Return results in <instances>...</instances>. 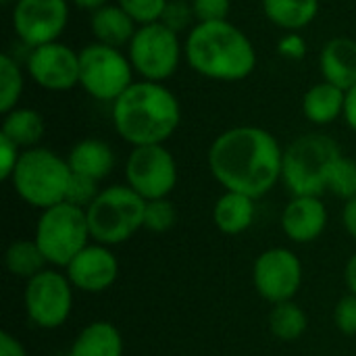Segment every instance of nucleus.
<instances>
[{
    "instance_id": "obj_1",
    "label": "nucleus",
    "mask_w": 356,
    "mask_h": 356,
    "mask_svg": "<svg viewBox=\"0 0 356 356\" xmlns=\"http://www.w3.org/2000/svg\"><path fill=\"white\" fill-rule=\"evenodd\" d=\"M284 150L273 134L257 125L223 131L209 148V169L225 192L261 198L282 179Z\"/></svg>"
},
{
    "instance_id": "obj_2",
    "label": "nucleus",
    "mask_w": 356,
    "mask_h": 356,
    "mask_svg": "<svg viewBox=\"0 0 356 356\" xmlns=\"http://www.w3.org/2000/svg\"><path fill=\"white\" fill-rule=\"evenodd\" d=\"M179 100L159 81H134L113 102L115 129L134 148L165 144L179 127Z\"/></svg>"
},
{
    "instance_id": "obj_3",
    "label": "nucleus",
    "mask_w": 356,
    "mask_h": 356,
    "mask_svg": "<svg viewBox=\"0 0 356 356\" xmlns=\"http://www.w3.org/2000/svg\"><path fill=\"white\" fill-rule=\"evenodd\" d=\"M184 52L196 73L217 81H242L257 67L250 38L227 19L192 27Z\"/></svg>"
},
{
    "instance_id": "obj_4",
    "label": "nucleus",
    "mask_w": 356,
    "mask_h": 356,
    "mask_svg": "<svg viewBox=\"0 0 356 356\" xmlns=\"http://www.w3.org/2000/svg\"><path fill=\"white\" fill-rule=\"evenodd\" d=\"M71 177L73 171L67 159L48 148L35 146L21 152L10 184L23 202L44 211L65 202Z\"/></svg>"
},
{
    "instance_id": "obj_5",
    "label": "nucleus",
    "mask_w": 356,
    "mask_h": 356,
    "mask_svg": "<svg viewBox=\"0 0 356 356\" xmlns=\"http://www.w3.org/2000/svg\"><path fill=\"white\" fill-rule=\"evenodd\" d=\"M342 156L340 146L325 134L296 138L284 150L282 179L292 196H321L327 192L332 165Z\"/></svg>"
},
{
    "instance_id": "obj_6",
    "label": "nucleus",
    "mask_w": 356,
    "mask_h": 356,
    "mask_svg": "<svg viewBox=\"0 0 356 356\" xmlns=\"http://www.w3.org/2000/svg\"><path fill=\"white\" fill-rule=\"evenodd\" d=\"M144 211L146 200L127 184L104 188L86 211L92 240L104 246L127 242L136 232L144 229Z\"/></svg>"
},
{
    "instance_id": "obj_7",
    "label": "nucleus",
    "mask_w": 356,
    "mask_h": 356,
    "mask_svg": "<svg viewBox=\"0 0 356 356\" xmlns=\"http://www.w3.org/2000/svg\"><path fill=\"white\" fill-rule=\"evenodd\" d=\"M33 240L44 252L48 265L67 267L92 240L86 211L69 202L44 209Z\"/></svg>"
},
{
    "instance_id": "obj_8",
    "label": "nucleus",
    "mask_w": 356,
    "mask_h": 356,
    "mask_svg": "<svg viewBox=\"0 0 356 356\" xmlns=\"http://www.w3.org/2000/svg\"><path fill=\"white\" fill-rule=\"evenodd\" d=\"M134 83V65L119 48L90 44L79 52V86L96 100L115 102Z\"/></svg>"
},
{
    "instance_id": "obj_9",
    "label": "nucleus",
    "mask_w": 356,
    "mask_h": 356,
    "mask_svg": "<svg viewBox=\"0 0 356 356\" xmlns=\"http://www.w3.org/2000/svg\"><path fill=\"white\" fill-rule=\"evenodd\" d=\"M127 56L136 73H140L146 81L161 83L169 79L179 67L181 60L179 33L161 21L150 25H140L127 46Z\"/></svg>"
},
{
    "instance_id": "obj_10",
    "label": "nucleus",
    "mask_w": 356,
    "mask_h": 356,
    "mask_svg": "<svg viewBox=\"0 0 356 356\" xmlns=\"http://www.w3.org/2000/svg\"><path fill=\"white\" fill-rule=\"evenodd\" d=\"M73 290L67 273L56 269H44L27 280L23 305L29 323L40 330H58L65 325L73 309Z\"/></svg>"
},
{
    "instance_id": "obj_11",
    "label": "nucleus",
    "mask_w": 356,
    "mask_h": 356,
    "mask_svg": "<svg viewBox=\"0 0 356 356\" xmlns=\"http://www.w3.org/2000/svg\"><path fill=\"white\" fill-rule=\"evenodd\" d=\"M125 181L146 202L167 198L177 184V163L163 144L136 146L125 161Z\"/></svg>"
},
{
    "instance_id": "obj_12",
    "label": "nucleus",
    "mask_w": 356,
    "mask_h": 356,
    "mask_svg": "<svg viewBox=\"0 0 356 356\" xmlns=\"http://www.w3.org/2000/svg\"><path fill=\"white\" fill-rule=\"evenodd\" d=\"M252 284L263 300L271 305L288 302L302 286V263L290 248H269L254 261Z\"/></svg>"
},
{
    "instance_id": "obj_13",
    "label": "nucleus",
    "mask_w": 356,
    "mask_h": 356,
    "mask_svg": "<svg viewBox=\"0 0 356 356\" xmlns=\"http://www.w3.org/2000/svg\"><path fill=\"white\" fill-rule=\"evenodd\" d=\"M67 23V0H17L13 6V29L29 48L56 42Z\"/></svg>"
},
{
    "instance_id": "obj_14",
    "label": "nucleus",
    "mask_w": 356,
    "mask_h": 356,
    "mask_svg": "<svg viewBox=\"0 0 356 356\" xmlns=\"http://www.w3.org/2000/svg\"><path fill=\"white\" fill-rule=\"evenodd\" d=\"M27 71L44 90H71L79 83V52L60 42L31 48L27 56Z\"/></svg>"
},
{
    "instance_id": "obj_15",
    "label": "nucleus",
    "mask_w": 356,
    "mask_h": 356,
    "mask_svg": "<svg viewBox=\"0 0 356 356\" xmlns=\"http://www.w3.org/2000/svg\"><path fill=\"white\" fill-rule=\"evenodd\" d=\"M65 273L75 290L86 294H100L108 290L119 277V261L111 246L88 244L67 267Z\"/></svg>"
},
{
    "instance_id": "obj_16",
    "label": "nucleus",
    "mask_w": 356,
    "mask_h": 356,
    "mask_svg": "<svg viewBox=\"0 0 356 356\" xmlns=\"http://www.w3.org/2000/svg\"><path fill=\"white\" fill-rule=\"evenodd\" d=\"M327 207L321 196H294L282 215L284 234L296 244L315 242L327 227Z\"/></svg>"
},
{
    "instance_id": "obj_17",
    "label": "nucleus",
    "mask_w": 356,
    "mask_h": 356,
    "mask_svg": "<svg viewBox=\"0 0 356 356\" xmlns=\"http://www.w3.org/2000/svg\"><path fill=\"white\" fill-rule=\"evenodd\" d=\"M321 73L323 79L350 90L356 86V42L350 38H334L321 50Z\"/></svg>"
},
{
    "instance_id": "obj_18",
    "label": "nucleus",
    "mask_w": 356,
    "mask_h": 356,
    "mask_svg": "<svg viewBox=\"0 0 356 356\" xmlns=\"http://www.w3.org/2000/svg\"><path fill=\"white\" fill-rule=\"evenodd\" d=\"M67 163L75 175H83V177L102 181L115 169V152L106 142L88 138V140L77 142L71 148Z\"/></svg>"
},
{
    "instance_id": "obj_19",
    "label": "nucleus",
    "mask_w": 356,
    "mask_h": 356,
    "mask_svg": "<svg viewBox=\"0 0 356 356\" xmlns=\"http://www.w3.org/2000/svg\"><path fill=\"white\" fill-rule=\"evenodd\" d=\"M67 356H123L121 332L108 321H92L75 336Z\"/></svg>"
},
{
    "instance_id": "obj_20",
    "label": "nucleus",
    "mask_w": 356,
    "mask_h": 356,
    "mask_svg": "<svg viewBox=\"0 0 356 356\" xmlns=\"http://www.w3.org/2000/svg\"><path fill=\"white\" fill-rule=\"evenodd\" d=\"M254 198L240 192H225L213 207V223L225 236H240L254 221Z\"/></svg>"
},
{
    "instance_id": "obj_21",
    "label": "nucleus",
    "mask_w": 356,
    "mask_h": 356,
    "mask_svg": "<svg viewBox=\"0 0 356 356\" xmlns=\"http://www.w3.org/2000/svg\"><path fill=\"white\" fill-rule=\"evenodd\" d=\"M92 25V33L100 44L113 46V48H121V46H129L131 38L136 35V21L119 6V4H106L100 6L98 10L92 13L90 19Z\"/></svg>"
},
{
    "instance_id": "obj_22",
    "label": "nucleus",
    "mask_w": 356,
    "mask_h": 356,
    "mask_svg": "<svg viewBox=\"0 0 356 356\" xmlns=\"http://www.w3.org/2000/svg\"><path fill=\"white\" fill-rule=\"evenodd\" d=\"M344 104H346V90L330 81H321L315 83L305 94L302 113L315 125H330L340 115H344Z\"/></svg>"
},
{
    "instance_id": "obj_23",
    "label": "nucleus",
    "mask_w": 356,
    "mask_h": 356,
    "mask_svg": "<svg viewBox=\"0 0 356 356\" xmlns=\"http://www.w3.org/2000/svg\"><path fill=\"white\" fill-rule=\"evenodd\" d=\"M263 10L273 25L286 31H298L315 21L319 0H263Z\"/></svg>"
},
{
    "instance_id": "obj_24",
    "label": "nucleus",
    "mask_w": 356,
    "mask_h": 356,
    "mask_svg": "<svg viewBox=\"0 0 356 356\" xmlns=\"http://www.w3.org/2000/svg\"><path fill=\"white\" fill-rule=\"evenodd\" d=\"M44 119L33 108H15L4 115L0 134L13 140L19 148H35L44 136Z\"/></svg>"
},
{
    "instance_id": "obj_25",
    "label": "nucleus",
    "mask_w": 356,
    "mask_h": 356,
    "mask_svg": "<svg viewBox=\"0 0 356 356\" xmlns=\"http://www.w3.org/2000/svg\"><path fill=\"white\" fill-rule=\"evenodd\" d=\"M4 265L10 275L25 282L48 269V261L35 240H15L4 252Z\"/></svg>"
},
{
    "instance_id": "obj_26",
    "label": "nucleus",
    "mask_w": 356,
    "mask_h": 356,
    "mask_svg": "<svg viewBox=\"0 0 356 356\" xmlns=\"http://www.w3.org/2000/svg\"><path fill=\"white\" fill-rule=\"evenodd\" d=\"M307 327H309L307 313L294 300L273 305L269 313V330L277 340L296 342L305 336Z\"/></svg>"
},
{
    "instance_id": "obj_27",
    "label": "nucleus",
    "mask_w": 356,
    "mask_h": 356,
    "mask_svg": "<svg viewBox=\"0 0 356 356\" xmlns=\"http://www.w3.org/2000/svg\"><path fill=\"white\" fill-rule=\"evenodd\" d=\"M23 92V73L17 60L8 54L0 56V113L6 115L17 108Z\"/></svg>"
},
{
    "instance_id": "obj_28",
    "label": "nucleus",
    "mask_w": 356,
    "mask_h": 356,
    "mask_svg": "<svg viewBox=\"0 0 356 356\" xmlns=\"http://www.w3.org/2000/svg\"><path fill=\"white\" fill-rule=\"evenodd\" d=\"M327 190L334 192L342 200H355L356 198V161L348 156H340L330 171L327 177Z\"/></svg>"
},
{
    "instance_id": "obj_29",
    "label": "nucleus",
    "mask_w": 356,
    "mask_h": 356,
    "mask_svg": "<svg viewBox=\"0 0 356 356\" xmlns=\"http://www.w3.org/2000/svg\"><path fill=\"white\" fill-rule=\"evenodd\" d=\"M175 223H177V211H175V204L169 198L146 202L144 229H148L152 234H165V232L173 229Z\"/></svg>"
},
{
    "instance_id": "obj_30",
    "label": "nucleus",
    "mask_w": 356,
    "mask_h": 356,
    "mask_svg": "<svg viewBox=\"0 0 356 356\" xmlns=\"http://www.w3.org/2000/svg\"><path fill=\"white\" fill-rule=\"evenodd\" d=\"M117 4L138 25H150V23H159L163 19V13H165L169 0H117Z\"/></svg>"
},
{
    "instance_id": "obj_31",
    "label": "nucleus",
    "mask_w": 356,
    "mask_h": 356,
    "mask_svg": "<svg viewBox=\"0 0 356 356\" xmlns=\"http://www.w3.org/2000/svg\"><path fill=\"white\" fill-rule=\"evenodd\" d=\"M102 190H98V181L92 179V177H83V175H75L71 177V184H69V190H67V198L65 202L73 204V207H79L83 211L90 209V204L98 198Z\"/></svg>"
},
{
    "instance_id": "obj_32",
    "label": "nucleus",
    "mask_w": 356,
    "mask_h": 356,
    "mask_svg": "<svg viewBox=\"0 0 356 356\" xmlns=\"http://www.w3.org/2000/svg\"><path fill=\"white\" fill-rule=\"evenodd\" d=\"M334 325L344 336H356V294H346L334 309Z\"/></svg>"
},
{
    "instance_id": "obj_33",
    "label": "nucleus",
    "mask_w": 356,
    "mask_h": 356,
    "mask_svg": "<svg viewBox=\"0 0 356 356\" xmlns=\"http://www.w3.org/2000/svg\"><path fill=\"white\" fill-rule=\"evenodd\" d=\"M192 10L198 23L225 21L232 10V0H192Z\"/></svg>"
},
{
    "instance_id": "obj_34",
    "label": "nucleus",
    "mask_w": 356,
    "mask_h": 356,
    "mask_svg": "<svg viewBox=\"0 0 356 356\" xmlns=\"http://www.w3.org/2000/svg\"><path fill=\"white\" fill-rule=\"evenodd\" d=\"M196 19L194 17V10H192V4L184 2V0H169L165 13H163V19L161 23H165L167 27H171L173 31H181L190 25V21Z\"/></svg>"
},
{
    "instance_id": "obj_35",
    "label": "nucleus",
    "mask_w": 356,
    "mask_h": 356,
    "mask_svg": "<svg viewBox=\"0 0 356 356\" xmlns=\"http://www.w3.org/2000/svg\"><path fill=\"white\" fill-rule=\"evenodd\" d=\"M19 159H21V148L13 140L0 134V177L4 181H10Z\"/></svg>"
},
{
    "instance_id": "obj_36",
    "label": "nucleus",
    "mask_w": 356,
    "mask_h": 356,
    "mask_svg": "<svg viewBox=\"0 0 356 356\" xmlns=\"http://www.w3.org/2000/svg\"><path fill=\"white\" fill-rule=\"evenodd\" d=\"M277 52L286 58H292V60H298L307 54V42L300 33L296 31H290L286 33L280 42H277Z\"/></svg>"
},
{
    "instance_id": "obj_37",
    "label": "nucleus",
    "mask_w": 356,
    "mask_h": 356,
    "mask_svg": "<svg viewBox=\"0 0 356 356\" xmlns=\"http://www.w3.org/2000/svg\"><path fill=\"white\" fill-rule=\"evenodd\" d=\"M0 356H27V350L15 336H10L8 332H2L0 334Z\"/></svg>"
},
{
    "instance_id": "obj_38",
    "label": "nucleus",
    "mask_w": 356,
    "mask_h": 356,
    "mask_svg": "<svg viewBox=\"0 0 356 356\" xmlns=\"http://www.w3.org/2000/svg\"><path fill=\"white\" fill-rule=\"evenodd\" d=\"M344 119L348 127L356 131V86L346 90V104H344Z\"/></svg>"
},
{
    "instance_id": "obj_39",
    "label": "nucleus",
    "mask_w": 356,
    "mask_h": 356,
    "mask_svg": "<svg viewBox=\"0 0 356 356\" xmlns=\"http://www.w3.org/2000/svg\"><path fill=\"white\" fill-rule=\"evenodd\" d=\"M342 223H344V229L350 234V238L356 240V198L346 202V207L342 211Z\"/></svg>"
},
{
    "instance_id": "obj_40",
    "label": "nucleus",
    "mask_w": 356,
    "mask_h": 356,
    "mask_svg": "<svg viewBox=\"0 0 356 356\" xmlns=\"http://www.w3.org/2000/svg\"><path fill=\"white\" fill-rule=\"evenodd\" d=\"M344 282L350 294H356V252L348 259L346 267H344Z\"/></svg>"
},
{
    "instance_id": "obj_41",
    "label": "nucleus",
    "mask_w": 356,
    "mask_h": 356,
    "mask_svg": "<svg viewBox=\"0 0 356 356\" xmlns=\"http://www.w3.org/2000/svg\"><path fill=\"white\" fill-rule=\"evenodd\" d=\"M75 6H79V8H86V10H98L100 6H106L108 4V0H71Z\"/></svg>"
},
{
    "instance_id": "obj_42",
    "label": "nucleus",
    "mask_w": 356,
    "mask_h": 356,
    "mask_svg": "<svg viewBox=\"0 0 356 356\" xmlns=\"http://www.w3.org/2000/svg\"><path fill=\"white\" fill-rule=\"evenodd\" d=\"M2 2H10V0H2ZM15 2H17V0H15Z\"/></svg>"
}]
</instances>
